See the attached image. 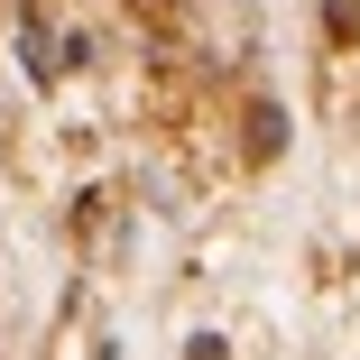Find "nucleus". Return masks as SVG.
Wrapping results in <instances>:
<instances>
[{"mask_svg": "<svg viewBox=\"0 0 360 360\" xmlns=\"http://www.w3.org/2000/svg\"><path fill=\"white\" fill-rule=\"evenodd\" d=\"M323 28L333 37H360V0H323Z\"/></svg>", "mask_w": 360, "mask_h": 360, "instance_id": "nucleus-2", "label": "nucleus"}, {"mask_svg": "<svg viewBox=\"0 0 360 360\" xmlns=\"http://www.w3.org/2000/svg\"><path fill=\"white\" fill-rule=\"evenodd\" d=\"M250 148H259V158H277V148H286V111H277V102H259V111H250Z\"/></svg>", "mask_w": 360, "mask_h": 360, "instance_id": "nucleus-1", "label": "nucleus"}]
</instances>
